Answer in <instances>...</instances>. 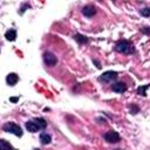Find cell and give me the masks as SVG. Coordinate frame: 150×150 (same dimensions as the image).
I'll use <instances>...</instances> for the list:
<instances>
[{
  "instance_id": "cell-5",
  "label": "cell",
  "mask_w": 150,
  "mask_h": 150,
  "mask_svg": "<svg viewBox=\"0 0 150 150\" xmlns=\"http://www.w3.org/2000/svg\"><path fill=\"white\" fill-rule=\"evenodd\" d=\"M116 77H117V73H116V71L108 70V71H104V73L98 77V80H100V81H103V82H110V81L115 80Z\"/></svg>"
},
{
  "instance_id": "cell-14",
  "label": "cell",
  "mask_w": 150,
  "mask_h": 150,
  "mask_svg": "<svg viewBox=\"0 0 150 150\" xmlns=\"http://www.w3.org/2000/svg\"><path fill=\"white\" fill-rule=\"evenodd\" d=\"M34 121L36 122V124L39 125L40 129H45V128L47 127V122H46V120H43V118H41V117H38V118H35Z\"/></svg>"
},
{
  "instance_id": "cell-4",
  "label": "cell",
  "mask_w": 150,
  "mask_h": 150,
  "mask_svg": "<svg viewBox=\"0 0 150 150\" xmlns=\"http://www.w3.org/2000/svg\"><path fill=\"white\" fill-rule=\"evenodd\" d=\"M43 61H45V63H46L47 66H49V67H54V66L57 63L56 56H55L53 53H49V52H46V53L43 54Z\"/></svg>"
},
{
  "instance_id": "cell-12",
  "label": "cell",
  "mask_w": 150,
  "mask_h": 150,
  "mask_svg": "<svg viewBox=\"0 0 150 150\" xmlns=\"http://www.w3.org/2000/svg\"><path fill=\"white\" fill-rule=\"evenodd\" d=\"M73 38H74V40H76L80 45H83V43H87V42H88V38L84 36V35H81V34H75Z\"/></svg>"
},
{
  "instance_id": "cell-20",
  "label": "cell",
  "mask_w": 150,
  "mask_h": 150,
  "mask_svg": "<svg viewBox=\"0 0 150 150\" xmlns=\"http://www.w3.org/2000/svg\"><path fill=\"white\" fill-rule=\"evenodd\" d=\"M9 100H11V101H12V102H16V101H18V100H19V97H11V98H9Z\"/></svg>"
},
{
  "instance_id": "cell-8",
  "label": "cell",
  "mask_w": 150,
  "mask_h": 150,
  "mask_svg": "<svg viewBox=\"0 0 150 150\" xmlns=\"http://www.w3.org/2000/svg\"><path fill=\"white\" fill-rule=\"evenodd\" d=\"M26 129L29 131V132H36L40 130L39 125L36 124V122L33 120V121H27L26 122Z\"/></svg>"
},
{
  "instance_id": "cell-18",
  "label": "cell",
  "mask_w": 150,
  "mask_h": 150,
  "mask_svg": "<svg viewBox=\"0 0 150 150\" xmlns=\"http://www.w3.org/2000/svg\"><path fill=\"white\" fill-rule=\"evenodd\" d=\"M142 33L146 34V35H150V27H144L142 28Z\"/></svg>"
},
{
  "instance_id": "cell-16",
  "label": "cell",
  "mask_w": 150,
  "mask_h": 150,
  "mask_svg": "<svg viewBox=\"0 0 150 150\" xmlns=\"http://www.w3.org/2000/svg\"><path fill=\"white\" fill-rule=\"evenodd\" d=\"M139 12H141V14H142L143 16H146V18L150 16V8H149V7H145V8L141 9Z\"/></svg>"
},
{
  "instance_id": "cell-21",
  "label": "cell",
  "mask_w": 150,
  "mask_h": 150,
  "mask_svg": "<svg viewBox=\"0 0 150 150\" xmlns=\"http://www.w3.org/2000/svg\"><path fill=\"white\" fill-rule=\"evenodd\" d=\"M34 150H40V149H34Z\"/></svg>"
},
{
  "instance_id": "cell-15",
  "label": "cell",
  "mask_w": 150,
  "mask_h": 150,
  "mask_svg": "<svg viewBox=\"0 0 150 150\" xmlns=\"http://www.w3.org/2000/svg\"><path fill=\"white\" fill-rule=\"evenodd\" d=\"M150 87V84H145V86H141V87H138V89H137V94L138 95H142V96H145L146 95V89Z\"/></svg>"
},
{
  "instance_id": "cell-7",
  "label": "cell",
  "mask_w": 150,
  "mask_h": 150,
  "mask_svg": "<svg viewBox=\"0 0 150 150\" xmlns=\"http://www.w3.org/2000/svg\"><path fill=\"white\" fill-rule=\"evenodd\" d=\"M111 89H112V91H115V93L122 94V93H124V91L127 90V84H125L124 82H116L115 84H112Z\"/></svg>"
},
{
  "instance_id": "cell-1",
  "label": "cell",
  "mask_w": 150,
  "mask_h": 150,
  "mask_svg": "<svg viewBox=\"0 0 150 150\" xmlns=\"http://www.w3.org/2000/svg\"><path fill=\"white\" fill-rule=\"evenodd\" d=\"M115 49L118 53H123V54H131L134 52V48L131 46V43L128 40H121L116 43Z\"/></svg>"
},
{
  "instance_id": "cell-9",
  "label": "cell",
  "mask_w": 150,
  "mask_h": 150,
  "mask_svg": "<svg viewBox=\"0 0 150 150\" xmlns=\"http://www.w3.org/2000/svg\"><path fill=\"white\" fill-rule=\"evenodd\" d=\"M18 81H19V76H18L15 73H9V74L7 75V77H6V82H7V84H9V86H14Z\"/></svg>"
},
{
  "instance_id": "cell-22",
  "label": "cell",
  "mask_w": 150,
  "mask_h": 150,
  "mask_svg": "<svg viewBox=\"0 0 150 150\" xmlns=\"http://www.w3.org/2000/svg\"><path fill=\"white\" fill-rule=\"evenodd\" d=\"M116 150H121V149H116Z\"/></svg>"
},
{
  "instance_id": "cell-10",
  "label": "cell",
  "mask_w": 150,
  "mask_h": 150,
  "mask_svg": "<svg viewBox=\"0 0 150 150\" xmlns=\"http://www.w3.org/2000/svg\"><path fill=\"white\" fill-rule=\"evenodd\" d=\"M5 38L8 40V41H14L16 39V30L15 29H8L6 33H5Z\"/></svg>"
},
{
  "instance_id": "cell-11",
  "label": "cell",
  "mask_w": 150,
  "mask_h": 150,
  "mask_svg": "<svg viewBox=\"0 0 150 150\" xmlns=\"http://www.w3.org/2000/svg\"><path fill=\"white\" fill-rule=\"evenodd\" d=\"M40 142L42 143V144H49L50 142H52V137H50V135H48L47 132H42L41 135H40Z\"/></svg>"
},
{
  "instance_id": "cell-6",
  "label": "cell",
  "mask_w": 150,
  "mask_h": 150,
  "mask_svg": "<svg viewBox=\"0 0 150 150\" xmlns=\"http://www.w3.org/2000/svg\"><path fill=\"white\" fill-rule=\"evenodd\" d=\"M82 13H83L84 16H87V18H91L93 15H95V13H96V8H95L94 6H91V5H88V6H84V7L82 8Z\"/></svg>"
},
{
  "instance_id": "cell-17",
  "label": "cell",
  "mask_w": 150,
  "mask_h": 150,
  "mask_svg": "<svg viewBox=\"0 0 150 150\" xmlns=\"http://www.w3.org/2000/svg\"><path fill=\"white\" fill-rule=\"evenodd\" d=\"M130 112L131 114H137L138 112V107L137 105H135V104H131V108H130Z\"/></svg>"
},
{
  "instance_id": "cell-13",
  "label": "cell",
  "mask_w": 150,
  "mask_h": 150,
  "mask_svg": "<svg viewBox=\"0 0 150 150\" xmlns=\"http://www.w3.org/2000/svg\"><path fill=\"white\" fill-rule=\"evenodd\" d=\"M0 146H1V150H15L7 141H5V139H1L0 141Z\"/></svg>"
},
{
  "instance_id": "cell-3",
  "label": "cell",
  "mask_w": 150,
  "mask_h": 150,
  "mask_svg": "<svg viewBox=\"0 0 150 150\" xmlns=\"http://www.w3.org/2000/svg\"><path fill=\"white\" fill-rule=\"evenodd\" d=\"M103 137H104L105 142H108V143H117V142H120V139H121L118 132H117V131H114V130L107 131Z\"/></svg>"
},
{
  "instance_id": "cell-2",
  "label": "cell",
  "mask_w": 150,
  "mask_h": 150,
  "mask_svg": "<svg viewBox=\"0 0 150 150\" xmlns=\"http://www.w3.org/2000/svg\"><path fill=\"white\" fill-rule=\"evenodd\" d=\"M2 129H4V131L11 132V134H13L15 136H19V137L22 136V129L16 123H14V122H7V123H5L4 127H2Z\"/></svg>"
},
{
  "instance_id": "cell-19",
  "label": "cell",
  "mask_w": 150,
  "mask_h": 150,
  "mask_svg": "<svg viewBox=\"0 0 150 150\" xmlns=\"http://www.w3.org/2000/svg\"><path fill=\"white\" fill-rule=\"evenodd\" d=\"M27 7H29V5H28V4H25V5H23V7H22V8H21V11H20V14H22V13L26 11V8H27Z\"/></svg>"
}]
</instances>
